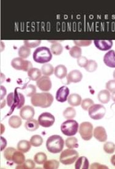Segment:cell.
Segmentation results:
<instances>
[{
	"label": "cell",
	"instance_id": "23",
	"mask_svg": "<svg viewBox=\"0 0 115 169\" xmlns=\"http://www.w3.org/2000/svg\"><path fill=\"white\" fill-rule=\"evenodd\" d=\"M31 145L27 140H21L17 144V149L23 153L28 152L31 149Z\"/></svg>",
	"mask_w": 115,
	"mask_h": 169
},
{
	"label": "cell",
	"instance_id": "41",
	"mask_svg": "<svg viewBox=\"0 0 115 169\" xmlns=\"http://www.w3.org/2000/svg\"><path fill=\"white\" fill-rule=\"evenodd\" d=\"M40 40H35V41H30V40H25L24 44L26 47L28 48H34L40 44Z\"/></svg>",
	"mask_w": 115,
	"mask_h": 169
},
{
	"label": "cell",
	"instance_id": "3",
	"mask_svg": "<svg viewBox=\"0 0 115 169\" xmlns=\"http://www.w3.org/2000/svg\"><path fill=\"white\" fill-rule=\"evenodd\" d=\"M34 61L39 64H45L52 59L51 52L49 48L43 46L37 48L33 53Z\"/></svg>",
	"mask_w": 115,
	"mask_h": 169
},
{
	"label": "cell",
	"instance_id": "35",
	"mask_svg": "<svg viewBox=\"0 0 115 169\" xmlns=\"http://www.w3.org/2000/svg\"><path fill=\"white\" fill-rule=\"evenodd\" d=\"M30 143L33 146L39 147L43 143V138L41 136L38 135H33L30 139Z\"/></svg>",
	"mask_w": 115,
	"mask_h": 169
},
{
	"label": "cell",
	"instance_id": "53",
	"mask_svg": "<svg viewBox=\"0 0 115 169\" xmlns=\"http://www.w3.org/2000/svg\"><path fill=\"white\" fill-rule=\"evenodd\" d=\"M34 169H44V168H40V167H37V168H36Z\"/></svg>",
	"mask_w": 115,
	"mask_h": 169
},
{
	"label": "cell",
	"instance_id": "16",
	"mask_svg": "<svg viewBox=\"0 0 115 169\" xmlns=\"http://www.w3.org/2000/svg\"><path fill=\"white\" fill-rule=\"evenodd\" d=\"M94 43L96 47L102 51L108 50L113 46L112 40H94Z\"/></svg>",
	"mask_w": 115,
	"mask_h": 169
},
{
	"label": "cell",
	"instance_id": "42",
	"mask_svg": "<svg viewBox=\"0 0 115 169\" xmlns=\"http://www.w3.org/2000/svg\"><path fill=\"white\" fill-rule=\"evenodd\" d=\"M74 44L78 47H86L89 46L91 42L92 41L91 40H74Z\"/></svg>",
	"mask_w": 115,
	"mask_h": 169
},
{
	"label": "cell",
	"instance_id": "12",
	"mask_svg": "<svg viewBox=\"0 0 115 169\" xmlns=\"http://www.w3.org/2000/svg\"><path fill=\"white\" fill-rule=\"evenodd\" d=\"M35 115V111L33 107L31 106L26 105L21 108L20 111V117L24 120L32 119Z\"/></svg>",
	"mask_w": 115,
	"mask_h": 169
},
{
	"label": "cell",
	"instance_id": "24",
	"mask_svg": "<svg viewBox=\"0 0 115 169\" xmlns=\"http://www.w3.org/2000/svg\"><path fill=\"white\" fill-rule=\"evenodd\" d=\"M41 71L36 68H33L28 72V75L30 80L37 81L41 76Z\"/></svg>",
	"mask_w": 115,
	"mask_h": 169
},
{
	"label": "cell",
	"instance_id": "8",
	"mask_svg": "<svg viewBox=\"0 0 115 169\" xmlns=\"http://www.w3.org/2000/svg\"><path fill=\"white\" fill-rule=\"evenodd\" d=\"M78 131L83 140H90L93 136V126L89 122H83L80 125Z\"/></svg>",
	"mask_w": 115,
	"mask_h": 169
},
{
	"label": "cell",
	"instance_id": "25",
	"mask_svg": "<svg viewBox=\"0 0 115 169\" xmlns=\"http://www.w3.org/2000/svg\"><path fill=\"white\" fill-rule=\"evenodd\" d=\"M22 121L21 118L16 115L12 116L9 119V125L14 129H17L21 126Z\"/></svg>",
	"mask_w": 115,
	"mask_h": 169
},
{
	"label": "cell",
	"instance_id": "37",
	"mask_svg": "<svg viewBox=\"0 0 115 169\" xmlns=\"http://www.w3.org/2000/svg\"><path fill=\"white\" fill-rule=\"evenodd\" d=\"M17 150L14 148H12V147H9L8 148H6L5 151H4V157L5 158L8 160V161H11L12 162V157L14 154V153Z\"/></svg>",
	"mask_w": 115,
	"mask_h": 169
},
{
	"label": "cell",
	"instance_id": "27",
	"mask_svg": "<svg viewBox=\"0 0 115 169\" xmlns=\"http://www.w3.org/2000/svg\"><path fill=\"white\" fill-rule=\"evenodd\" d=\"M60 167V162L55 160H47L43 165L44 169H58Z\"/></svg>",
	"mask_w": 115,
	"mask_h": 169
},
{
	"label": "cell",
	"instance_id": "4",
	"mask_svg": "<svg viewBox=\"0 0 115 169\" xmlns=\"http://www.w3.org/2000/svg\"><path fill=\"white\" fill-rule=\"evenodd\" d=\"M25 101V98L23 95L17 91L10 93L7 97V103L11 108V112H13L15 108L21 109L23 108L22 106L24 105Z\"/></svg>",
	"mask_w": 115,
	"mask_h": 169
},
{
	"label": "cell",
	"instance_id": "34",
	"mask_svg": "<svg viewBox=\"0 0 115 169\" xmlns=\"http://www.w3.org/2000/svg\"><path fill=\"white\" fill-rule=\"evenodd\" d=\"M31 54V50L25 46H22L19 49V55L22 59L28 58Z\"/></svg>",
	"mask_w": 115,
	"mask_h": 169
},
{
	"label": "cell",
	"instance_id": "52",
	"mask_svg": "<svg viewBox=\"0 0 115 169\" xmlns=\"http://www.w3.org/2000/svg\"><path fill=\"white\" fill-rule=\"evenodd\" d=\"M113 78H114V79H115V70H114V72H113Z\"/></svg>",
	"mask_w": 115,
	"mask_h": 169
},
{
	"label": "cell",
	"instance_id": "30",
	"mask_svg": "<svg viewBox=\"0 0 115 169\" xmlns=\"http://www.w3.org/2000/svg\"><path fill=\"white\" fill-rule=\"evenodd\" d=\"M63 116L67 119H72L76 116V111L72 107H68L64 111Z\"/></svg>",
	"mask_w": 115,
	"mask_h": 169
},
{
	"label": "cell",
	"instance_id": "19",
	"mask_svg": "<svg viewBox=\"0 0 115 169\" xmlns=\"http://www.w3.org/2000/svg\"><path fill=\"white\" fill-rule=\"evenodd\" d=\"M68 70L67 68L63 65H58L54 68V73L56 77L59 79H63L67 75Z\"/></svg>",
	"mask_w": 115,
	"mask_h": 169
},
{
	"label": "cell",
	"instance_id": "48",
	"mask_svg": "<svg viewBox=\"0 0 115 169\" xmlns=\"http://www.w3.org/2000/svg\"><path fill=\"white\" fill-rule=\"evenodd\" d=\"M6 94V89L3 86H1V100H2Z\"/></svg>",
	"mask_w": 115,
	"mask_h": 169
},
{
	"label": "cell",
	"instance_id": "54",
	"mask_svg": "<svg viewBox=\"0 0 115 169\" xmlns=\"http://www.w3.org/2000/svg\"><path fill=\"white\" fill-rule=\"evenodd\" d=\"M1 169H5V168H1Z\"/></svg>",
	"mask_w": 115,
	"mask_h": 169
},
{
	"label": "cell",
	"instance_id": "38",
	"mask_svg": "<svg viewBox=\"0 0 115 169\" xmlns=\"http://www.w3.org/2000/svg\"><path fill=\"white\" fill-rule=\"evenodd\" d=\"M24 92L27 97H33L36 92V86L33 84H30L26 86L24 89Z\"/></svg>",
	"mask_w": 115,
	"mask_h": 169
},
{
	"label": "cell",
	"instance_id": "33",
	"mask_svg": "<svg viewBox=\"0 0 115 169\" xmlns=\"http://www.w3.org/2000/svg\"><path fill=\"white\" fill-rule=\"evenodd\" d=\"M69 53L71 57L75 59H78L82 57V50L81 47L78 46H73L69 50Z\"/></svg>",
	"mask_w": 115,
	"mask_h": 169
},
{
	"label": "cell",
	"instance_id": "28",
	"mask_svg": "<svg viewBox=\"0 0 115 169\" xmlns=\"http://www.w3.org/2000/svg\"><path fill=\"white\" fill-rule=\"evenodd\" d=\"M54 71V68H53V65L49 64H44L43 66H42L41 68V72L42 73L46 76H49L51 75Z\"/></svg>",
	"mask_w": 115,
	"mask_h": 169
},
{
	"label": "cell",
	"instance_id": "21",
	"mask_svg": "<svg viewBox=\"0 0 115 169\" xmlns=\"http://www.w3.org/2000/svg\"><path fill=\"white\" fill-rule=\"evenodd\" d=\"M12 163H15L18 165L23 164L26 161L25 156H24L23 153L20 151H16L12 157Z\"/></svg>",
	"mask_w": 115,
	"mask_h": 169
},
{
	"label": "cell",
	"instance_id": "20",
	"mask_svg": "<svg viewBox=\"0 0 115 169\" xmlns=\"http://www.w3.org/2000/svg\"><path fill=\"white\" fill-rule=\"evenodd\" d=\"M68 103L72 106H78L81 105L82 99L80 95L77 94H72L68 98Z\"/></svg>",
	"mask_w": 115,
	"mask_h": 169
},
{
	"label": "cell",
	"instance_id": "51",
	"mask_svg": "<svg viewBox=\"0 0 115 169\" xmlns=\"http://www.w3.org/2000/svg\"><path fill=\"white\" fill-rule=\"evenodd\" d=\"M111 98H112V100L115 103V92H113L111 95Z\"/></svg>",
	"mask_w": 115,
	"mask_h": 169
},
{
	"label": "cell",
	"instance_id": "32",
	"mask_svg": "<svg viewBox=\"0 0 115 169\" xmlns=\"http://www.w3.org/2000/svg\"><path fill=\"white\" fill-rule=\"evenodd\" d=\"M47 159V155L42 152L37 153L34 157V160L37 164H44Z\"/></svg>",
	"mask_w": 115,
	"mask_h": 169
},
{
	"label": "cell",
	"instance_id": "26",
	"mask_svg": "<svg viewBox=\"0 0 115 169\" xmlns=\"http://www.w3.org/2000/svg\"><path fill=\"white\" fill-rule=\"evenodd\" d=\"M39 124L38 121L34 119L28 120L25 123V129L29 131H35L39 128Z\"/></svg>",
	"mask_w": 115,
	"mask_h": 169
},
{
	"label": "cell",
	"instance_id": "17",
	"mask_svg": "<svg viewBox=\"0 0 115 169\" xmlns=\"http://www.w3.org/2000/svg\"><path fill=\"white\" fill-rule=\"evenodd\" d=\"M83 78L82 73L77 70H74L69 72V73L67 76V80L68 84L71 83H77L82 81Z\"/></svg>",
	"mask_w": 115,
	"mask_h": 169
},
{
	"label": "cell",
	"instance_id": "50",
	"mask_svg": "<svg viewBox=\"0 0 115 169\" xmlns=\"http://www.w3.org/2000/svg\"><path fill=\"white\" fill-rule=\"evenodd\" d=\"M110 161H111V164H112L113 166H115V155H113V156L111 157Z\"/></svg>",
	"mask_w": 115,
	"mask_h": 169
},
{
	"label": "cell",
	"instance_id": "14",
	"mask_svg": "<svg viewBox=\"0 0 115 169\" xmlns=\"http://www.w3.org/2000/svg\"><path fill=\"white\" fill-rule=\"evenodd\" d=\"M93 135L96 140L100 142H105L107 140L106 132L105 128L102 126H98L94 129Z\"/></svg>",
	"mask_w": 115,
	"mask_h": 169
},
{
	"label": "cell",
	"instance_id": "13",
	"mask_svg": "<svg viewBox=\"0 0 115 169\" xmlns=\"http://www.w3.org/2000/svg\"><path fill=\"white\" fill-rule=\"evenodd\" d=\"M69 89L67 86H62L57 90L56 93V99L59 102H65L69 96Z\"/></svg>",
	"mask_w": 115,
	"mask_h": 169
},
{
	"label": "cell",
	"instance_id": "10",
	"mask_svg": "<svg viewBox=\"0 0 115 169\" xmlns=\"http://www.w3.org/2000/svg\"><path fill=\"white\" fill-rule=\"evenodd\" d=\"M55 121V118L50 112H45L38 118V123L43 127H50L52 126Z\"/></svg>",
	"mask_w": 115,
	"mask_h": 169
},
{
	"label": "cell",
	"instance_id": "22",
	"mask_svg": "<svg viewBox=\"0 0 115 169\" xmlns=\"http://www.w3.org/2000/svg\"><path fill=\"white\" fill-rule=\"evenodd\" d=\"M110 93L107 90H100L97 95L98 100L102 103H107L110 100Z\"/></svg>",
	"mask_w": 115,
	"mask_h": 169
},
{
	"label": "cell",
	"instance_id": "5",
	"mask_svg": "<svg viewBox=\"0 0 115 169\" xmlns=\"http://www.w3.org/2000/svg\"><path fill=\"white\" fill-rule=\"evenodd\" d=\"M78 127L79 125L76 121L68 119L61 124V130L64 135L71 137L76 135L78 130Z\"/></svg>",
	"mask_w": 115,
	"mask_h": 169
},
{
	"label": "cell",
	"instance_id": "18",
	"mask_svg": "<svg viewBox=\"0 0 115 169\" xmlns=\"http://www.w3.org/2000/svg\"><path fill=\"white\" fill-rule=\"evenodd\" d=\"M89 162L86 157H80L76 160L75 164V169H89Z\"/></svg>",
	"mask_w": 115,
	"mask_h": 169
},
{
	"label": "cell",
	"instance_id": "31",
	"mask_svg": "<svg viewBox=\"0 0 115 169\" xmlns=\"http://www.w3.org/2000/svg\"><path fill=\"white\" fill-rule=\"evenodd\" d=\"M65 144L67 148L69 149H74L77 148L78 147V140L75 137H69L66 139L65 141Z\"/></svg>",
	"mask_w": 115,
	"mask_h": 169
},
{
	"label": "cell",
	"instance_id": "11",
	"mask_svg": "<svg viewBox=\"0 0 115 169\" xmlns=\"http://www.w3.org/2000/svg\"><path fill=\"white\" fill-rule=\"evenodd\" d=\"M36 85L37 87L44 91V92H47L49 91L52 86L51 81L48 76H43L40 77L36 82Z\"/></svg>",
	"mask_w": 115,
	"mask_h": 169
},
{
	"label": "cell",
	"instance_id": "9",
	"mask_svg": "<svg viewBox=\"0 0 115 169\" xmlns=\"http://www.w3.org/2000/svg\"><path fill=\"white\" fill-rule=\"evenodd\" d=\"M11 66L17 70L28 72L33 68V65L29 61L23 60L21 57H17L11 61Z\"/></svg>",
	"mask_w": 115,
	"mask_h": 169
},
{
	"label": "cell",
	"instance_id": "47",
	"mask_svg": "<svg viewBox=\"0 0 115 169\" xmlns=\"http://www.w3.org/2000/svg\"><path fill=\"white\" fill-rule=\"evenodd\" d=\"M6 145H7L6 140L4 137H1V151H2L5 148V147L6 146Z\"/></svg>",
	"mask_w": 115,
	"mask_h": 169
},
{
	"label": "cell",
	"instance_id": "7",
	"mask_svg": "<svg viewBox=\"0 0 115 169\" xmlns=\"http://www.w3.org/2000/svg\"><path fill=\"white\" fill-rule=\"evenodd\" d=\"M105 108L100 104L93 105L88 109L89 117L94 120H100L102 119L105 115Z\"/></svg>",
	"mask_w": 115,
	"mask_h": 169
},
{
	"label": "cell",
	"instance_id": "15",
	"mask_svg": "<svg viewBox=\"0 0 115 169\" xmlns=\"http://www.w3.org/2000/svg\"><path fill=\"white\" fill-rule=\"evenodd\" d=\"M103 62L108 67L115 68V52L110 50L103 57Z\"/></svg>",
	"mask_w": 115,
	"mask_h": 169
},
{
	"label": "cell",
	"instance_id": "43",
	"mask_svg": "<svg viewBox=\"0 0 115 169\" xmlns=\"http://www.w3.org/2000/svg\"><path fill=\"white\" fill-rule=\"evenodd\" d=\"M106 89L108 91L110 92H115V79L110 80L108 81L106 84Z\"/></svg>",
	"mask_w": 115,
	"mask_h": 169
},
{
	"label": "cell",
	"instance_id": "44",
	"mask_svg": "<svg viewBox=\"0 0 115 169\" xmlns=\"http://www.w3.org/2000/svg\"><path fill=\"white\" fill-rule=\"evenodd\" d=\"M88 61H89L87 59V58L84 57V56H82L81 57L78 59L77 64L78 65V66H80V67L85 68L88 63Z\"/></svg>",
	"mask_w": 115,
	"mask_h": 169
},
{
	"label": "cell",
	"instance_id": "40",
	"mask_svg": "<svg viewBox=\"0 0 115 169\" xmlns=\"http://www.w3.org/2000/svg\"><path fill=\"white\" fill-rule=\"evenodd\" d=\"M94 105V101L91 98H85L82 102V108L84 110H88Z\"/></svg>",
	"mask_w": 115,
	"mask_h": 169
},
{
	"label": "cell",
	"instance_id": "6",
	"mask_svg": "<svg viewBox=\"0 0 115 169\" xmlns=\"http://www.w3.org/2000/svg\"><path fill=\"white\" fill-rule=\"evenodd\" d=\"M78 152L72 149L64 150L60 156V162L64 165H71L74 163L78 158Z\"/></svg>",
	"mask_w": 115,
	"mask_h": 169
},
{
	"label": "cell",
	"instance_id": "49",
	"mask_svg": "<svg viewBox=\"0 0 115 169\" xmlns=\"http://www.w3.org/2000/svg\"><path fill=\"white\" fill-rule=\"evenodd\" d=\"M16 169H27V168L25 167L24 163H23V164L17 165L16 167Z\"/></svg>",
	"mask_w": 115,
	"mask_h": 169
},
{
	"label": "cell",
	"instance_id": "36",
	"mask_svg": "<svg viewBox=\"0 0 115 169\" xmlns=\"http://www.w3.org/2000/svg\"><path fill=\"white\" fill-rule=\"evenodd\" d=\"M103 150L107 154H113L115 151V145L111 141L106 142L103 145Z\"/></svg>",
	"mask_w": 115,
	"mask_h": 169
},
{
	"label": "cell",
	"instance_id": "45",
	"mask_svg": "<svg viewBox=\"0 0 115 169\" xmlns=\"http://www.w3.org/2000/svg\"><path fill=\"white\" fill-rule=\"evenodd\" d=\"M90 169H109V168L106 165L100 164L98 162H94L91 165Z\"/></svg>",
	"mask_w": 115,
	"mask_h": 169
},
{
	"label": "cell",
	"instance_id": "46",
	"mask_svg": "<svg viewBox=\"0 0 115 169\" xmlns=\"http://www.w3.org/2000/svg\"><path fill=\"white\" fill-rule=\"evenodd\" d=\"M24 165L27 168V169H34L35 168V162H34L31 159L26 160L25 162Z\"/></svg>",
	"mask_w": 115,
	"mask_h": 169
},
{
	"label": "cell",
	"instance_id": "2",
	"mask_svg": "<svg viewBox=\"0 0 115 169\" xmlns=\"http://www.w3.org/2000/svg\"><path fill=\"white\" fill-rule=\"evenodd\" d=\"M64 146V141L63 138L57 135H51L48 138L46 142V147L47 150L53 154H57L61 152Z\"/></svg>",
	"mask_w": 115,
	"mask_h": 169
},
{
	"label": "cell",
	"instance_id": "1",
	"mask_svg": "<svg viewBox=\"0 0 115 169\" xmlns=\"http://www.w3.org/2000/svg\"><path fill=\"white\" fill-rule=\"evenodd\" d=\"M53 99V95L50 93H36L31 97V103L34 106L46 108L51 105Z\"/></svg>",
	"mask_w": 115,
	"mask_h": 169
},
{
	"label": "cell",
	"instance_id": "29",
	"mask_svg": "<svg viewBox=\"0 0 115 169\" xmlns=\"http://www.w3.org/2000/svg\"><path fill=\"white\" fill-rule=\"evenodd\" d=\"M50 50L53 54L56 55H59L63 52V47L61 44L58 42L53 43V44H51L50 47Z\"/></svg>",
	"mask_w": 115,
	"mask_h": 169
},
{
	"label": "cell",
	"instance_id": "39",
	"mask_svg": "<svg viewBox=\"0 0 115 169\" xmlns=\"http://www.w3.org/2000/svg\"><path fill=\"white\" fill-rule=\"evenodd\" d=\"M85 68L88 72H94L97 68V64L96 61L90 60L88 61V63Z\"/></svg>",
	"mask_w": 115,
	"mask_h": 169
}]
</instances>
